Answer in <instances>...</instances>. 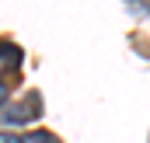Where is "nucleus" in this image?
I'll return each instance as SVG.
<instances>
[{"label": "nucleus", "mask_w": 150, "mask_h": 143, "mask_svg": "<svg viewBox=\"0 0 150 143\" xmlns=\"http://www.w3.org/2000/svg\"><path fill=\"white\" fill-rule=\"evenodd\" d=\"M21 143H59V136L49 129H32L28 136H21Z\"/></svg>", "instance_id": "obj_3"}, {"label": "nucleus", "mask_w": 150, "mask_h": 143, "mask_svg": "<svg viewBox=\"0 0 150 143\" xmlns=\"http://www.w3.org/2000/svg\"><path fill=\"white\" fill-rule=\"evenodd\" d=\"M38 115H42V98L35 91L25 94L21 101H7V108H0V122L4 126H28V122H35Z\"/></svg>", "instance_id": "obj_1"}, {"label": "nucleus", "mask_w": 150, "mask_h": 143, "mask_svg": "<svg viewBox=\"0 0 150 143\" xmlns=\"http://www.w3.org/2000/svg\"><path fill=\"white\" fill-rule=\"evenodd\" d=\"M0 143H21V136H14V133H7V129H0Z\"/></svg>", "instance_id": "obj_5"}, {"label": "nucleus", "mask_w": 150, "mask_h": 143, "mask_svg": "<svg viewBox=\"0 0 150 143\" xmlns=\"http://www.w3.org/2000/svg\"><path fill=\"white\" fill-rule=\"evenodd\" d=\"M7 94H11V80H0V108L7 105Z\"/></svg>", "instance_id": "obj_4"}, {"label": "nucleus", "mask_w": 150, "mask_h": 143, "mask_svg": "<svg viewBox=\"0 0 150 143\" xmlns=\"http://www.w3.org/2000/svg\"><path fill=\"white\" fill-rule=\"evenodd\" d=\"M21 67V49L14 42H0V70H18Z\"/></svg>", "instance_id": "obj_2"}]
</instances>
